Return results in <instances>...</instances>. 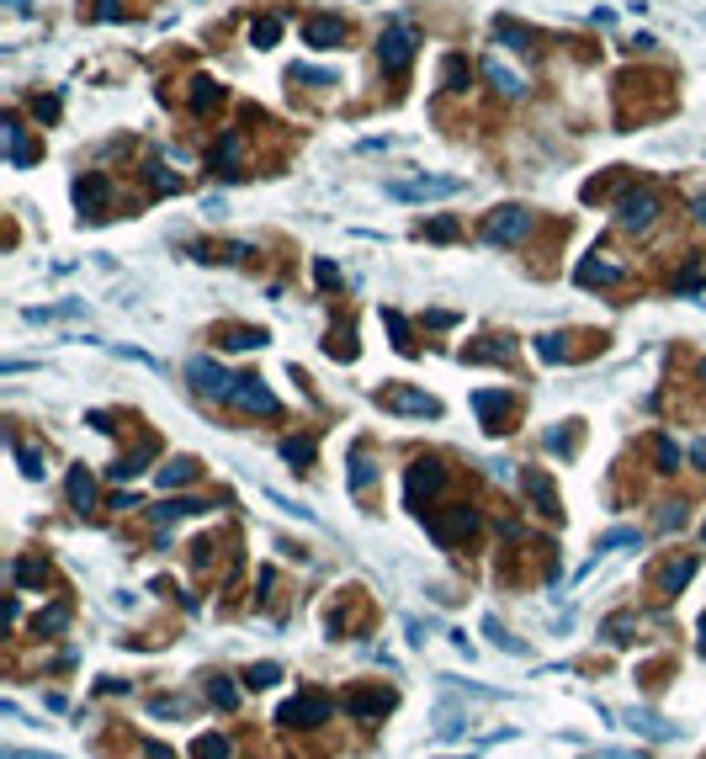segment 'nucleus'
I'll return each mask as SVG.
<instances>
[{
	"label": "nucleus",
	"instance_id": "obj_34",
	"mask_svg": "<svg viewBox=\"0 0 706 759\" xmlns=\"http://www.w3.org/2000/svg\"><path fill=\"white\" fill-rule=\"evenodd\" d=\"M568 340H574V334H542V340H537V356H542V362H568Z\"/></svg>",
	"mask_w": 706,
	"mask_h": 759
},
{
	"label": "nucleus",
	"instance_id": "obj_2",
	"mask_svg": "<svg viewBox=\"0 0 706 759\" xmlns=\"http://www.w3.org/2000/svg\"><path fill=\"white\" fill-rule=\"evenodd\" d=\"M330 712H335V701H330V696L303 691V696H292L277 712V723H287V728H319V723H330Z\"/></svg>",
	"mask_w": 706,
	"mask_h": 759
},
{
	"label": "nucleus",
	"instance_id": "obj_46",
	"mask_svg": "<svg viewBox=\"0 0 706 759\" xmlns=\"http://www.w3.org/2000/svg\"><path fill=\"white\" fill-rule=\"evenodd\" d=\"M43 579H48V563H37V558L16 563V584H43Z\"/></svg>",
	"mask_w": 706,
	"mask_h": 759
},
{
	"label": "nucleus",
	"instance_id": "obj_8",
	"mask_svg": "<svg viewBox=\"0 0 706 759\" xmlns=\"http://www.w3.org/2000/svg\"><path fill=\"white\" fill-rule=\"evenodd\" d=\"M441 484H446V467H441V462H414V467H409V478H404V499H409V505L435 499V494H441Z\"/></svg>",
	"mask_w": 706,
	"mask_h": 759
},
{
	"label": "nucleus",
	"instance_id": "obj_38",
	"mask_svg": "<svg viewBox=\"0 0 706 759\" xmlns=\"http://www.w3.org/2000/svg\"><path fill=\"white\" fill-rule=\"evenodd\" d=\"M383 324L394 330V345H399L404 356H409V351H414V340H409V324H404V313H399V308H383Z\"/></svg>",
	"mask_w": 706,
	"mask_h": 759
},
{
	"label": "nucleus",
	"instance_id": "obj_33",
	"mask_svg": "<svg viewBox=\"0 0 706 759\" xmlns=\"http://www.w3.org/2000/svg\"><path fill=\"white\" fill-rule=\"evenodd\" d=\"M32 627H37V638H43V632H64V627H69V606H48V610H37V621H32Z\"/></svg>",
	"mask_w": 706,
	"mask_h": 759
},
{
	"label": "nucleus",
	"instance_id": "obj_41",
	"mask_svg": "<svg viewBox=\"0 0 706 759\" xmlns=\"http://www.w3.org/2000/svg\"><path fill=\"white\" fill-rule=\"evenodd\" d=\"M372 478H377V467H372L367 452H351V488H367Z\"/></svg>",
	"mask_w": 706,
	"mask_h": 759
},
{
	"label": "nucleus",
	"instance_id": "obj_37",
	"mask_svg": "<svg viewBox=\"0 0 706 759\" xmlns=\"http://www.w3.org/2000/svg\"><path fill=\"white\" fill-rule=\"evenodd\" d=\"M277 37H281V16H261V22L250 27V43H255V48H271Z\"/></svg>",
	"mask_w": 706,
	"mask_h": 759
},
{
	"label": "nucleus",
	"instance_id": "obj_23",
	"mask_svg": "<svg viewBox=\"0 0 706 759\" xmlns=\"http://www.w3.org/2000/svg\"><path fill=\"white\" fill-rule=\"evenodd\" d=\"M484 75L494 80V91H499V96H521L526 91V80L516 75V69H505L499 59H484Z\"/></svg>",
	"mask_w": 706,
	"mask_h": 759
},
{
	"label": "nucleus",
	"instance_id": "obj_56",
	"mask_svg": "<svg viewBox=\"0 0 706 759\" xmlns=\"http://www.w3.org/2000/svg\"><path fill=\"white\" fill-rule=\"evenodd\" d=\"M144 754H149V759H176V754H170V749H165V744H154V738H149V744H144Z\"/></svg>",
	"mask_w": 706,
	"mask_h": 759
},
{
	"label": "nucleus",
	"instance_id": "obj_48",
	"mask_svg": "<svg viewBox=\"0 0 706 759\" xmlns=\"http://www.w3.org/2000/svg\"><path fill=\"white\" fill-rule=\"evenodd\" d=\"M547 452L568 456V452H574V430H547Z\"/></svg>",
	"mask_w": 706,
	"mask_h": 759
},
{
	"label": "nucleus",
	"instance_id": "obj_25",
	"mask_svg": "<svg viewBox=\"0 0 706 759\" xmlns=\"http://www.w3.org/2000/svg\"><path fill=\"white\" fill-rule=\"evenodd\" d=\"M191 478H197V462H191V456H176V462L159 467V488H165V494L181 488V484H191Z\"/></svg>",
	"mask_w": 706,
	"mask_h": 759
},
{
	"label": "nucleus",
	"instance_id": "obj_53",
	"mask_svg": "<svg viewBox=\"0 0 706 759\" xmlns=\"http://www.w3.org/2000/svg\"><path fill=\"white\" fill-rule=\"evenodd\" d=\"M96 16H101V22H118V16H123V5H118V0H101V5H96Z\"/></svg>",
	"mask_w": 706,
	"mask_h": 759
},
{
	"label": "nucleus",
	"instance_id": "obj_26",
	"mask_svg": "<svg viewBox=\"0 0 706 759\" xmlns=\"http://www.w3.org/2000/svg\"><path fill=\"white\" fill-rule=\"evenodd\" d=\"M191 759H234V744H229L223 733H202V738L191 744Z\"/></svg>",
	"mask_w": 706,
	"mask_h": 759
},
{
	"label": "nucleus",
	"instance_id": "obj_61",
	"mask_svg": "<svg viewBox=\"0 0 706 759\" xmlns=\"http://www.w3.org/2000/svg\"><path fill=\"white\" fill-rule=\"evenodd\" d=\"M701 537H706V526H701Z\"/></svg>",
	"mask_w": 706,
	"mask_h": 759
},
{
	"label": "nucleus",
	"instance_id": "obj_16",
	"mask_svg": "<svg viewBox=\"0 0 706 759\" xmlns=\"http://www.w3.org/2000/svg\"><path fill=\"white\" fill-rule=\"evenodd\" d=\"M510 351H516V345H510L505 334H484L478 345L462 351V362H510Z\"/></svg>",
	"mask_w": 706,
	"mask_h": 759
},
{
	"label": "nucleus",
	"instance_id": "obj_6",
	"mask_svg": "<svg viewBox=\"0 0 706 759\" xmlns=\"http://www.w3.org/2000/svg\"><path fill=\"white\" fill-rule=\"evenodd\" d=\"M473 526H478V516H473L467 505H452V510H441V516H430V520H425V531H430V537H435L441 547L462 542V537H467Z\"/></svg>",
	"mask_w": 706,
	"mask_h": 759
},
{
	"label": "nucleus",
	"instance_id": "obj_12",
	"mask_svg": "<svg viewBox=\"0 0 706 759\" xmlns=\"http://www.w3.org/2000/svg\"><path fill=\"white\" fill-rule=\"evenodd\" d=\"M473 409L484 415V426L499 436V430H510V394L505 388H484V394H473Z\"/></svg>",
	"mask_w": 706,
	"mask_h": 759
},
{
	"label": "nucleus",
	"instance_id": "obj_49",
	"mask_svg": "<svg viewBox=\"0 0 706 759\" xmlns=\"http://www.w3.org/2000/svg\"><path fill=\"white\" fill-rule=\"evenodd\" d=\"M627 632H632V616H611V621H606V638L611 642H632Z\"/></svg>",
	"mask_w": 706,
	"mask_h": 759
},
{
	"label": "nucleus",
	"instance_id": "obj_40",
	"mask_svg": "<svg viewBox=\"0 0 706 759\" xmlns=\"http://www.w3.org/2000/svg\"><path fill=\"white\" fill-rule=\"evenodd\" d=\"M277 680H281V664H250V674H245L250 691H266V685H277Z\"/></svg>",
	"mask_w": 706,
	"mask_h": 759
},
{
	"label": "nucleus",
	"instance_id": "obj_5",
	"mask_svg": "<svg viewBox=\"0 0 706 759\" xmlns=\"http://www.w3.org/2000/svg\"><path fill=\"white\" fill-rule=\"evenodd\" d=\"M186 377H191L197 394H208V398H229L234 394V377H229L213 356H191V362H186Z\"/></svg>",
	"mask_w": 706,
	"mask_h": 759
},
{
	"label": "nucleus",
	"instance_id": "obj_29",
	"mask_svg": "<svg viewBox=\"0 0 706 759\" xmlns=\"http://www.w3.org/2000/svg\"><path fill=\"white\" fill-rule=\"evenodd\" d=\"M11 452H16V462H22V473H27V478H43V473H48V456L37 452V446H27V441H16Z\"/></svg>",
	"mask_w": 706,
	"mask_h": 759
},
{
	"label": "nucleus",
	"instance_id": "obj_44",
	"mask_svg": "<svg viewBox=\"0 0 706 759\" xmlns=\"http://www.w3.org/2000/svg\"><path fill=\"white\" fill-rule=\"evenodd\" d=\"M484 632L494 638V648H505V653H526L516 638H505V627H499V616H484Z\"/></svg>",
	"mask_w": 706,
	"mask_h": 759
},
{
	"label": "nucleus",
	"instance_id": "obj_55",
	"mask_svg": "<svg viewBox=\"0 0 706 759\" xmlns=\"http://www.w3.org/2000/svg\"><path fill=\"white\" fill-rule=\"evenodd\" d=\"M680 520H685V510H680V505H664V516H659V526L670 531V526H680Z\"/></svg>",
	"mask_w": 706,
	"mask_h": 759
},
{
	"label": "nucleus",
	"instance_id": "obj_21",
	"mask_svg": "<svg viewBox=\"0 0 706 759\" xmlns=\"http://www.w3.org/2000/svg\"><path fill=\"white\" fill-rule=\"evenodd\" d=\"M213 170H218V176H229V181L240 176V133H223V138H218Z\"/></svg>",
	"mask_w": 706,
	"mask_h": 759
},
{
	"label": "nucleus",
	"instance_id": "obj_17",
	"mask_svg": "<svg viewBox=\"0 0 706 759\" xmlns=\"http://www.w3.org/2000/svg\"><path fill=\"white\" fill-rule=\"evenodd\" d=\"M621 723H627V728H632V733H643V738H659V744H664V738H675V733H680V728H670L664 717H653V712H638V706H632V712H627Z\"/></svg>",
	"mask_w": 706,
	"mask_h": 759
},
{
	"label": "nucleus",
	"instance_id": "obj_52",
	"mask_svg": "<svg viewBox=\"0 0 706 759\" xmlns=\"http://www.w3.org/2000/svg\"><path fill=\"white\" fill-rule=\"evenodd\" d=\"M313 276H319V287H335V282H340V272L330 266V261H319V266H313Z\"/></svg>",
	"mask_w": 706,
	"mask_h": 759
},
{
	"label": "nucleus",
	"instance_id": "obj_19",
	"mask_svg": "<svg viewBox=\"0 0 706 759\" xmlns=\"http://www.w3.org/2000/svg\"><path fill=\"white\" fill-rule=\"evenodd\" d=\"M691 574H696V558H670V563L659 569V590L675 595L680 584H691Z\"/></svg>",
	"mask_w": 706,
	"mask_h": 759
},
{
	"label": "nucleus",
	"instance_id": "obj_57",
	"mask_svg": "<svg viewBox=\"0 0 706 759\" xmlns=\"http://www.w3.org/2000/svg\"><path fill=\"white\" fill-rule=\"evenodd\" d=\"M691 462H696V467L706 473V441H696V446H691Z\"/></svg>",
	"mask_w": 706,
	"mask_h": 759
},
{
	"label": "nucleus",
	"instance_id": "obj_1",
	"mask_svg": "<svg viewBox=\"0 0 706 759\" xmlns=\"http://www.w3.org/2000/svg\"><path fill=\"white\" fill-rule=\"evenodd\" d=\"M377 64L388 69V75H404L409 64H414V32L404 27V22H388L383 37H377Z\"/></svg>",
	"mask_w": 706,
	"mask_h": 759
},
{
	"label": "nucleus",
	"instance_id": "obj_9",
	"mask_svg": "<svg viewBox=\"0 0 706 759\" xmlns=\"http://www.w3.org/2000/svg\"><path fill=\"white\" fill-rule=\"evenodd\" d=\"M383 409H394V415H420V420H435L441 415V404L430 394H414V388H383Z\"/></svg>",
	"mask_w": 706,
	"mask_h": 759
},
{
	"label": "nucleus",
	"instance_id": "obj_7",
	"mask_svg": "<svg viewBox=\"0 0 706 759\" xmlns=\"http://www.w3.org/2000/svg\"><path fill=\"white\" fill-rule=\"evenodd\" d=\"M616 218H621V229H648V223L659 218V197H653L648 186H632V191L616 202Z\"/></svg>",
	"mask_w": 706,
	"mask_h": 759
},
{
	"label": "nucleus",
	"instance_id": "obj_50",
	"mask_svg": "<svg viewBox=\"0 0 706 759\" xmlns=\"http://www.w3.org/2000/svg\"><path fill=\"white\" fill-rule=\"evenodd\" d=\"M32 112H37L43 122H54V118H59V96H37V101H32Z\"/></svg>",
	"mask_w": 706,
	"mask_h": 759
},
{
	"label": "nucleus",
	"instance_id": "obj_47",
	"mask_svg": "<svg viewBox=\"0 0 706 759\" xmlns=\"http://www.w3.org/2000/svg\"><path fill=\"white\" fill-rule=\"evenodd\" d=\"M292 80H303V86H335V75H330V69H308V64H298V69H292Z\"/></svg>",
	"mask_w": 706,
	"mask_h": 759
},
{
	"label": "nucleus",
	"instance_id": "obj_28",
	"mask_svg": "<svg viewBox=\"0 0 706 759\" xmlns=\"http://www.w3.org/2000/svg\"><path fill=\"white\" fill-rule=\"evenodd\" d=\"M202 510H208L202 499H181V494H176V499H165V505L154 510V520H186V516H202Z\"/></svg>",
	"mask_w": 706,
	"mask_h": 759
},
{
	"label": "nucleus",
	"instance_id": "obj_60",
	"mask_svg": "<svg viewBox=\"0 0 706 759\" xmlns=\"http://www.w3.org/2000/svg\"><path fill=\"white\" fill-rule=\"evenodd\" d=\"M696 372H701V383H706V362H701V366H696Z\"/></svg>",
	"mask_w": 706,
	"mask_h": 759
},
{
	"label": "nucleus",
	"instance_id": "obj_43",
	"mask_svg": "<svg viewBox=\"0 0 706 759\" xmlns=\"http://www.w3.org/2000/svg\"><path fill=\"white\" fill-rule=\"evenodd\" d=\"M223 345H229V351H255V345H266V334L261 330H229Z\"/></svg>",
	"mask_w": 706,
	"mask_h": 759
},
{
	"label": "nucleus",
	"instance_id": "obj_32",
	"mask_svg": "<svg viewBox=\"0 0 706 759\" xmlns=\"http://www.w3.org/2000/svg\"><path fill=\"white\" fill-rule=\"evenodd\" d=\"M494 37H499V43H510V48H531V32H526L521 22H510V16H499V22H494Z\"/></svg>",
	"mask_w": 706,
	"mask_h": 759
},
{
	"label": "nucleus",
	"instance_id": "obj_45",
	"mask_svg": "<svg viewBox=\"0 0 706 759\" xmlns=\"http://www.w3.org/2000/svg\"><path fill=\"white\" fill-rule=\"evenodd\" d=\"M632 542H638V531H627V526H616V531H606V537L595 542V558H600V552H611V547H632Z\"/></svg>",
	"mask_w": 706,
	"mask_h": 759
},
{
	"label": "nucleus",
	"instance_id": "obj_10",
	"mask_svg": "<svg viewBox=\"0 0 706 759\" xmlns=\"http://www.w3.org/2000/svg\"><path fill=\"white\" fill-rule=\"evenodd\" d=\"M154 456H159V441H154V436H144V441H138L133 452H128V456H118V462L107 467V478H112V484H128V478H138V473L149 467Z\"/></svg>",
	"mask_w": 706,
	"mask_h": 759
},
{
	"label": "nucleus",
	"instance_id": "obj_35",
	"mask_svg": "<svg viewBox=\"0 0 706 759\" xmlns=\"http://www.w3.org/2000/svg\"><path fill=\"white\" fill-rule=\"evenodd\" d=\"M149 191H154V197H170V191H181V181L165 170V159H149Z\"/></svg>",
	"mask_w": 706,
	"mask_h": 759
},
{
	"label": "nucleus",
	"instance_id": "obj_39",
	"mask_svg": "<svg viewBox=\"0 0 706 759\" xmlns=\"http://www.w3.org/2000/svg\"><path fill=\"white\" fill-rule=\"evenodd\" d=\"M467 75H473V69H467V59H462V54H452V59H446V69H441L446 91H467Z\"/></svg>",
	"mask_w": 706,
	"mask_h": 759
},
{
	"label": "nucleus",
	"instance_id": "obj_24",
	"mask_svg": "<svg viewBox=\"0 0 706 759\" xmlns=\"http://www.w3.org/2000/svg\"><path fill=\"white\" fill-rule=\"evenodd\" d=\"M0 133H5V154H11V165H27V159H32V149H27V128H22L16 118H5V128H0Z\"/></svg>",
	"mask_w": 706,
	"mask_h": 759
},
{
	"label": "nucleus",
	"instance_id": "obj_4",
	"mask_svg": "<svg viewBox=\"0 0 706 759\" xmlns=\"http://www.w3.org/2000/svg\"><path fill=\"white\" fill-rule=\"evenodd\" d=\"M531 234V213L526 208H494L489 223H484V240L489 244H521Z\"/></svg>",
	"mask_w": 706,
	"mask_h": 759
},
{
	"label": "nucleus",
	"instance_id": "obj_20",
	"mask_svg": "<svg viewBox=\"0 0 706 759\" xmlns=\"http://www.w3.org/2000/svg\"><path fill=\"white\" fill-rule=\"evenodd\" d=\"M521 488L537 499V510H542V516H558V494H553V484H547L542 473H521Z\"/></svg>",
	"mask_w": 706,
	"mask_h": 759
},
{
	"label": "nucleus",
	"instance_id": "obj_51",
	"mask_svg": "<svg viewBox=\"0 0 706 759\" xmlns=\"http://www.w3.org/2000/svg\"><path fill=\"white\" fill-rule=\"evenodd\" d=\"M452 234H457V218H435L430 223V240H452Z\"/></svg>",
	"mask_w": 706,
	"mask_h": 759
},
{
	"label": "nucleus",
	"instance_id": "obj_18",
	"mask_svg": "<svg viewBox=\"0 0 706 759\" xmlns=\"http://www.w3.org/2000/svg\"><path fill=\"white\" fill-rule=\"evenodd\" d=\"M388 706H394V691H362V696L345 701V712H351V717H383Z\"/></svg>",
	"mask_w": 706,
	"mask_h": 759
},
{
	"label": "nucleus",
	"instance_id": "obj_22",
	"mask_svg": "<svg viewBox=\"0 0 706 759\" xmlns=\"http://www.w3.org/2000/svg\"><path fill=\"white\" fill-rule=\"evenodd\" d=\"M69 505H75L80 516H86V510H96V484H91V473H86V467H75V473H69Z\"/></svg>",
	"mask_w": 706,
	"mask_h": 759
},
{
	"label": "nucleus",
	"instance_id": "obj_54",
	"mask_svg": "<svg viewBox=\"0 0 706 759\" xmlns=\"http://www.w3.org/2000/svg\"><path fill=\"white\" fill-rule=\"evenodd\" d=\"M149 712L154 717H181V701H154Z\"/></svg>",
	"mask_w": 706,
	"mask_h": 759
},
{
	"label": "nucleus",
	"instance_id": "obj_13",
	"mask_svg": "<svg viewBox=\"0 0 706 759\" xmlns=\"http://www.w3.org/2000/svg\"><path fill=\"white\" fill-rule=\"evenodd\" d=\"M75 202H80V213L107 218V202H112V186H107V176H80V181H75Z\"/></svg>",
	"mask_w": 706,
	"mask_h": 759
},
{
	"label": "nucleus",
	"instance_id": "obj_11",
	"mask_svg": "<svg viewBox=\"0 0 706 759\" xmlns=\"http://www.w3.org/2000/svg\"><path fill=\"white\" fill-rule=\"evenodd\" d=\"M388 191L404 197V202H425V197H452V191H462V181H452V176H425V181H394Z\"/></svg>",
	"mask_w": 706,
	"mask_h": 759
},
{
	"label": "nucleus",
	"instance_id": "obj_27",
	"mask_svg": "<svg viewBox=\"0 0 706 759\" xmlns=\"http://www.w3.org/2000/svg\"><path fill=\"white\" fill-rule=\"evenodd\" d=\"M218 101H223V86L208 80V75H197V80H191V112H208V107H218Z\"/></svg>",
	"mask_w": 706,
	"mask_h": 759
},
{
	"label": "nucleus",
	"instance_id": "obj_58",
	"mask_svg": "<svg viewBox=\"0 0 706 759\" xmlns=\"http://www.w3.org/2000/svg\"><path fill=\"white\" fill-rule=\"evenodd\" d=\"M696 213H701V223H706V191H701V197H696Z\"/></svg>",
	"mask_w": 706,
	"mask_h": 759
},
{
	"label": "nucleus",
	"instance_id": "obj_42",
	"mask_svg": "<svg viewBox=\"0 0 706 759\" xmlns=\"http://www.w3.org/2000/svg\"><path fill=\"white\" fill-rule=\"evenodd\" d=\"M653 456H659V473H675V467H680V446L670 441V436H659V441H653Z\"/></svg>",
	"mask_w": 706,
	"mask_h": 759
},
{
	"label": "nucleus",
	"instance_id": "obj_36",
	"mask_svg": "<svg viewBox=\"0 0 706 759\" xmlns=\"http://www.w3.org/2000/svg\"><path fill=\"white\" fill-rule=\"evenodd\" d=\"M351 340H356V334H351V324H345V330H335L330 340H324V351H330L335 362H356V345H351Z\"/></svg>",
	"mask_w": 706,
	"mask_h": 759
},
{
	"label": "nucleus",
	"instance_id": "obj_31",
	"mask_svg": "<svg viewBox=\"0 0 706 759\" xmlns=\"http://www.w3.org/2000/svg\"><path fill=\"white\" fill-rule=\"evenodd\" d=\"M281 456H287L292 467H308V462H313V436H287V441H281Z\"/></svg>",
	"mask_w": 706,
	"mask_h": 759
},
{
	"label": "nucleus",
	"instance_id": "obj_30",
	"mask_svg": "<svg viewBox=\"0 0 706 759\" xmlns=\"http://www.w3.org/2000/svg\"><path fill=\"white\" fill-rule=\"evenodd\" d=\"M208 696H213L218 712H234V706H240V691H234V680H223V674H213V680H208Z\"/></svg>",
	"mask_w": 706,
	"mask_h": 759
},
{
	"label": "nucleus",
	"instance_id": "obj_14",
	"mask_svg": "<svg viewBox=\"0 0 706 759\" xmlns=\"http://www.w3.org/2000/svg\"><path fill=\"white\" fill-rule=\"evenodd\" d=\"M303 43L308 48H340V43H345V22H340V16H308Z\"/></svg>",
	"mask_w": 706,
	"mask_h": 759
},
{
	"label": "nucleus",
	"instance_id": "obj_15",
	"mask_svg": "<svg viewBox=\"0 0 706 759\" xmlns=\"http://www.w3.org/2000/svg\"><path fill=\"white\" fill-rule=\"evenodd\" d=\"M621 266L616 261H579V272H574V282L579 287H611V282H621Z\"/></svg>",
	"mask_w": 706,
	"mask_h": 759
},
{
	"label": "nucleus",
	"instance_id": "obj_59",
	"mask_svg": "<svg viewBox=\"0 0 706 759\" xmlns=\"http://www.w3.org/2000/svg\"><path fill=\"white\" fill-rule=\"evenodd\" d=\"M701 648H706V616H701Z\"/></svg>",
	"mask_w": 706,
	"mask_h": 759
},
{
	"label": "nucleus",
	"instance_id": "obj_3",
	"mask_svg": "<svg viewBox=\"0 0 706 759\" xmlns=\"http://www.w3.org/2000/svg\"><path fill=\"white\" fill-rule=\"evenodd\" d=\"M229 404H240L245 415H266V420H277L281 415V398L261 383V377H234V394H229Z\"/></svg>",
	"mask_w": 706,
	"mask_h": 759
}]
</instances>
